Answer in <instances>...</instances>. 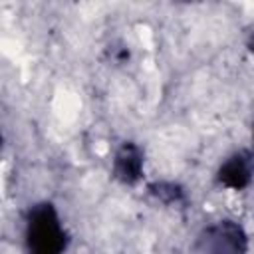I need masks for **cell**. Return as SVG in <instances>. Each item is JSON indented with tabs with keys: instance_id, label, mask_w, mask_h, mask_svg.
<instances>
[{
	"instance_id": "cell-1",
	"label": "cell",
	"mask_w": 254,
	"mask_h": 254,
	"mask_svg": "<svg viewBox=\"0 0 254 254\" xmlns=\"http://www.w3.org/2000/svg\"><path fill=\"white\" fill-rule=\"evenodd\" d=\"M28 254H64L67 248V232L56 210L48 200L36 202L26 214L24 228Z\"/></svg>"
},
{
	"instance_id": "cell-2",
	"label": "cell",
	"mask_w": 254,
	"mask_h": 254,
	"mask_svg": "<svg viewBox=\"0 0 254 254\" xmlns=\"http://www.w3.org/2000/svg\"><path fill=\"white\" fill-rule=\"evenodd\" d=\"M248 234L232 218H220L204 224L192 242V254H246Z\"/></svg>"
},
{
	"instance_id": "cell-3",
	"label": "cell",
	"mask_w": 254,
	"mask_h": 254,
	"mask_svg": "<svg viewBox=\"0 0 254 254\" xmlns=\"http://www.w3.org/2000/svg\"><path fill=\"white\" fill-rule=\"evenodd\" d=\"M143 149L133 143L125 141L113 157V177L123 185H135L143 175Z\"/></svg>"
},
{
	"instance_id": "cell-4",
	"label": "cell",
	"mask_w": 254,
	"mask_h": 254,
	"mask_svg": "<svg viewBox=\"0 0 254 254\" xmlns=\"http://www.w3.org/2000/svg\"><path fill=\"white\" fill-rule=\"evenodd\" d=\"M254 175V163L248 153H234L230 155L216 171V181L232 190H242L250 185Z\"/></svg>"
},
{
	"instance_id": "cell-5",
	"label": "cell",
	"mask_w": 254,
	"mask_h": 254,
	"mask_svg": "<svg viewBox=\"0 0 254 254\" xmlns=\"http://www.w3.org/2000/svg\"><path fill=\"white\" fill-rule=\"evenodd\" d=\"M149 192H151L155 198H159V200H163V202H167V204L179 202V200L183 198V189H181L179 185H175V183H169V181L151 183V185H149Z\"/></svg>"
},
{
	"instance_id": "cell-6",
	"label": "cell",
	"mask_w": 254,
	"mask_h": 254,
	"mask_svg": "<svg viewBox=\"0 0 254 254\" xmlns=\"http://www.w3.org/2000/svg\"><path fill=\"white\" fill-rule=\"evenodd\" d=\"M252 135H254V131H252Z\"/></svg>"
}]
</instances>
